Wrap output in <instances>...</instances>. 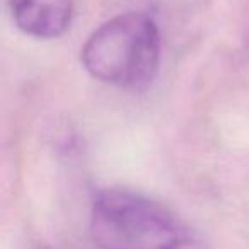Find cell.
<instances>
[{
  "label": "cell",
  "mask_w": 249,
  "mask_h": 249,
  "mask_svg": "<svg viewBox=\"0 0 249 249\" xmlns=\"http://www.w3.org/2000/svg\"><path fill=\"white\" fill-rule=\"evenodd\" d=\"M89 229L99 249H207L201 235L169 208L130 190L101 191Z\"/></svg>",
  "instance_id": "6da1fadb"
},
{
  "label": "cell",
  "mask_w": 249,
  "mask_h": 249,
  "mask_svg": "<svg viewBox=\"0 0 249 249\" xmlns=\"http://www.w3.org/2000/svg\"><path fill=\"white\" fill-rule=\"evenodd\" d=\"M94 79L128 90H143L160 63V33L143 12H124L96 29L80 52Z\"/></svg>",
  "instance_id": "7a4b0ae2"
},
{
  "label": "cell",
  "mask_w": 249,
  "mask_h": 249,
  "mask_svg": "<svg viewBox=\"0 0 249 249\" xmlns=\"http://www.w3.org/2000/svg\"><path fill=\"white\" fill-rule=\"evenodd\" d=\"M33 249H53V248H50V246H45V244H38V246H35Z\"/></svg>",
  "instance_id": "277c9868"
},
{
  "label": "cell",
  "mask_w": 249,
  "mask_h": 249,
  "mask_svg": "<svg viewBox=\"0 0 249 249\" xmlns=\"http://www.w3.org/2000/svg\"><path fill=\"white\" fill-rule=\"evenodd\" d=\"M7 4L16 26L33 38H58L72 22V0H7Z\"/></svg>",
  "instance_id": "3957f363"
}]
</instances>
